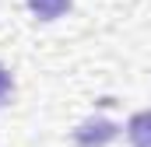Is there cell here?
<instances>
[{
    "label": "cell",
    "mask_w": 151,
    "mask_h": 147,
    "mask_svg": "<svg viewBox=\"0 0 151 147\" xmlns=\"http://www.w3.org/2000/svg\"><path fill=\"white\" fill-rule=\"evenodd\" d=\"M127 140H130V147H151V109L130 116V123H127Z\"/></svg>",
    "instance_id": "2"
},
{
    "label": "cell",
    "mask_w": 151,
    "mask_h": 147,
    "mask_svg": "<svg viewBox=\"0 0 151 147\" xmlns=\"http://www.w3.org/2000/svg\"><path fill=\"white\" fill-rule=\"evenodd\" d=\"M119 137V126L109 119H88L74 130V144L77 147H109Z\"/></svg>",
    "instance_id": "1"
},
{
    "label": "cell",
    "mask_w": 151,
    "mask_h": 147,
    "mask_svg": "<svg viewBox=\"0 0 151 147\" xmlns=\"http://www.w3.org/2000/svg\"><path fill=\"white\" fill-rule=\"evenodd\" d=\"M25 4L39 21H56V18H63L70 11V0H25Z\"/></svg>",
    "instance_id": "3"
},
{
    "label": "cell",
    "mask_w": 151,
    "mask_h": 147,
    "mask_svg": "<svg viewBox=\"0 0 151 147\" xmlns=\"http://www.w3.org/2000/svg\"><path fill=\"white\" fill-rule=\"evenodd\" d=\"M11 91H14V81H11V70H7V67L0 63V105H7Z\"/></svg>",
    "instance_id": "4"
}]
</instances>
